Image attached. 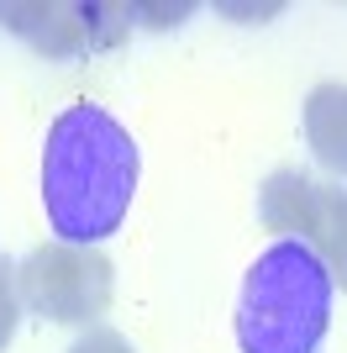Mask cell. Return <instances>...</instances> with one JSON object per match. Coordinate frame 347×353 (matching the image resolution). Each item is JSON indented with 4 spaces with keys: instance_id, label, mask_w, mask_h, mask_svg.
<instances>
[{
    "instance_id": "6da1fadb",
    "label": "cell",
    "mask_w": 347,
    "mask_h": 353,
    "mask_svg": "<svg viewBox=\"0 0 347 353\" xmlns=\"http://www.w3.org/2000/svg\"><path fill=\"white\" fill-rule=\"evenodd\" d=\"M137 143L105 105L58 111L43 143V211L58 243L95 248L121 221L137 195Z\"/></svg>"
},
{
    "instance_id": "7a4b0ae2",
    "label": "cell",
    "mask_w": 347,
    "mask_h": 353,
    "mask_svg": "<svg viewBox=\"0 0 347 353\" xmlns=\"http://www.w3.org/2000/svg\"><path fill=\"white\" fill-rule=\"evenodd\" d=\"M337 280L321 253L300 237H279L253 259L237 301L242 353H321L332 332Z\"/></svg>"
},
{
    "instance_id": "3957f363",
    "label": "cell",
    "mask_w": 347,
    "mask_h": 353,
    "mask_svg": "<svg viewBox=\"0 0 347 353\" xmlns=\"http://www.w3.org/2000/svg\"><path fill=\"white\" fill-rule=\"evenodd\" d=\"M111 259L101 248H74V243H43L16 269V295L48 322L90 327L111 306Z\"/></svg>"
},
{
    "instance_id": "277c9868",
    "label": "cell",
    "mask_w": 347,
    "mask_h": 353,
    "mask_svg": "<svg viewBox=\"0 0 347 353\" xmlns=\"http://www.w3.org/2000/svg\"><path fill=\"white\" fill-rule=\"evenodd\" d=\"M0 27L48 59H74L90 48L85 6H69V0H11V6H0Z\"/></svg>"
},
{
    "instance_id": "5b68a950",
    "label": "cell",
    "mask_w": 347,
    "mask_h": 353,
    "mask_svg": "<svg viewBox=\"0 0 347 353\" xmlns=\"http://www.w3.org/2000/svg\"><path fill=\"white\" fill-rule=\"evenodd\" d=\"M305 143L332 174H347V85H316L305 95Z\"/></svg>"
},
{
    "instance_id": "8992f818",
    "label": "cell",
    "mask_w": 347,
    "mask_h": 353,
    "mask_svg": "<svg viewBox=\"0 0 347 353\" xmlns=\"http://www.w3.org/2000/svg\"><path fill=\"white\" fill-rule=\"evenodd\" d=\"M311 206H316V179H305L300 169H279L258 190L263 227L284 232V237H300V243H305V227H311Z\"/></svg>"
},
{
    "instance_id": "52a82bcc",
    "label": "cell",
    "mask_w": 347,
    "mask_h": 353,
    "mask_svg": "<svg viewBox=\"0 0 347 353\" xmlns=\"http://www.w3.org/2000/svg\"><path fill=\"white\" fill-rule=\"evenodd\" d=\"M305 243L321 253V264L332 269V280L347 290V190L316 185V206H311Z\"/></svg>"
},
{
    "instance_id": "ba28073f",
    "label": "cell",
    "mask_w": 347,
    "mask_h": 353,
    "mask_svg": "<svg viewBox=\"0 0 347 353\" xmlns=\"http://www.w3.org/2000/svg\"><path fill=\"white\" fill-rule=\"evenodd\" d=\"M16 316H21V295H16V269L0 259V353L16 332Z\"/></svg>"
},
{
    "instance_id": "9c48e42d",
    "label": "cell",
    "mask_w": 347,
    "mask_h": 353,
    "mask_svg": "<svg viewBox=\"0 0 347 353\" xmlns=\"http://www.w3.org/2000/svg\"><path fill=\"white\" fill-rule=\"evenodd\" d=\"M69 353H137V348H132L121 332H111V327H90V332L74 343Z\"/></svg>"
},
{
    "instance_id": "30bf717a",
    "label": "cell",
    "mask_w": 347,
    "mask_h": 353,
    "mask_svg": "<svg viewBox=\"0 0 347 353\" xmlns=\"http://www.w3.org/2000/svg\"><path fill=\"white\" fill-rule=\"evenodd\" d=\"M189 11H195L189 0H179V6H147V0H132V16H147V27H174V21H185Z\"/></svg>"
}]
</instances>
